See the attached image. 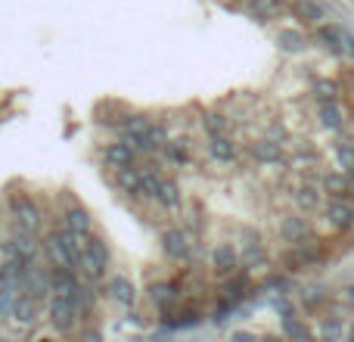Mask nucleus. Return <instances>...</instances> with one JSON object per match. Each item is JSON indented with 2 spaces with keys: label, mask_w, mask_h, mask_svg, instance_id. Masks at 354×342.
<instances>
[{
  "label": "nucleus",
  "mask_w": 354,
  "mask_h": 342,
  "mask_svg": "<svg viewBox=\"0 0 354 342\" xmlns=\"http://www.w3.org/2000/svg\"><path fill=\"white\" fill-rule=\"evenodd\" d=\"M264 137H270V141H286V128H283V125H270L268 131H264Z\"/></svg>",
  "instance_id": "nucleus-33"
},
{
  "label": "nucleus",
  "mask_w": 354,
  "mask_h": 342,
  "mask_svg": "<svg viewBox=\"0 0 354 342\" xmlns=\"http://www.w3.org/2000/svg\"><path fill=\"white\" fill-rule=\"evenodd\" d=\"M78 314H81V308H78V299H75V296L53 293V299H50V321H53L56 330H68Z\"/></svg>",
  "instance_id": "nucleus-3"
},
{
  "label": "nucleus",
  "mask_w": 354,
  "mask_h": 342,
  "mask_svg": "<svg viewBox=\"0 0 354 342\" xmlns=\"http://www.w3.org/2000/svg\"><path fill=\"white\" fill-rule=\"evenodd\" d=\"M208 153H212L218 162H233L236 159V147H233L224 134H214L212 141H208Z\"/></svg>",
  "instance_id": "nucleus-19"
},
{
  "label": "nucleus",
  "mask_w": 354,
  "mask_h": 342,
  "mask_svg": "<svg viewBox=\"0 0 354 342\" xmlns=\"http://www.w3.org/2000/svg\"><path fill=\"white\" fill-rule=\"evenodd\" d=\"M336 159H339V168L342 171L354 168V143L351 141H339L336 143Z\"/></svg>",
  "instance_id": "nucleus-24"
},
{
  "label": "nucleus",
  "mask_w": 354,
  "mask_h": 342,
  "mask_svg": "<svg viewBox=\"0 0 354 342\" xmlns=\"http://www.w3.org/2000/svg\"><path fill=\"white\" fill-rule=\"evenodd\" d=\"M317 118H320V125H324L326 131H339V128H342V109L336 106V100H333V103H324V106H320Z\"/></svg>",
  "instance_id": "nucleus-21"
},
{
  "label": "nucleus",
  "mask_w": 354,
  "mask_h": 342,
  "mask_svg": "<svg viewBox=\"0 0 354 342\" xmlns=\"http://www.w3.org/2000/svg\"><path fill=\"white\" fill-rule=\"evenodd\" d=\"M10 208H12V215H16V227L37 233V227H41V208H37L28 196H25V193H12L10 196Z\"/></svg>",
  "instance_id": "nucleus-4"
},
{
  "label": "nucleus",
  "mask_w": 354,
  "mask_h": 342,
  "mask_svg": "<svg viewBox=\"0 0 354 342\" xmlns=\"http://www.w3.org/2000/svg\"><path fill=\"white\" fill-rule=\"evenodd\" d=\"M153 199H159L168 212H177L180 208V190H177L174 181H159V190H156Z\"/></svg>",
  "instance_id": "nucleus-18"
},
{
  "label": "nucleus",
  "mask_w": 354,
  "mask_h": 342,
  "mask_svg": "<svg viewBox=\"0 0 354 342\" xmlns=\"http://www.w3.org/2000/svg\"><path fill=\"white\" fill-rule=\"evenodd\" d=\"M62 227L78 233V237H87V231H91V215H87L84 208H68L66 218H62Z\"/></svg>",
  "instance_id": "nucleus-17"
},
{
  "label": "nucleus",
  "mask_w": 354,
  "mask_h": 342,
  "mask_svg": "<svg viewBox=\"0 0 354 342\" xmlns=\"http://www.w3.org/2000/svg\"><path fill=\"white\" fill-rule=\"evenodd\" d=\"M348 336H351V339H354V327H351V333H348Z\"/></svg>",
  "instance_id": "nucleus-36"
},
{
  "label": "nucleus",
  "mask_w": 354,
  "mask_h": 342,
  "mask_svg": "<svg viewBox=\"0 0 354 342\" xmlns=\"http://www.w3.org/2000/svg\"><path fill=\"white\" fill-rule=\"evenodd\" d=\"M115 183L124 190V193H140V168H131V165H124V168H115Z\"/></svg>",
  "instance_id": "nucleus-20"
},
{
  "label": "nucleus",
  "mask_w": 354,
  "mask_h": 342,
  "mask_svg": "<svg viewBox=\"0 0 354 342\" xmlns=\"http://www.w3.org/2000/svg\"><path fill=\"white\" fill-rule=\"evenodd\" d=\"M106 165L109 168H124V165H131V162H134V147H131L128 141H115V143H109V147H106Z\"/></svg>",
  "instance_id": "nucleus-11"
},
{
  "label": "nucleus",
  "mask_w": 354,
  "mask_h": 342,
  "mask_svg": "<svg viewBox=\"0 0 354 342\" xmlns=\"http://www.w3.org/2000/svg\"><path fill=\"white\" fill-rule=\"evenodd\" d=\"M292 165H317V153H299L292 159Z\"/></svg>",
  "instance_id": "nucleus-34"
},
{
  "label": "nucleus",
  "mask_w": 354,
  "mask_h": 342,
  "mask_svg": "<svg viewBox=\"0 0 354 342\" xmlns=\"http://www.w3.org/2000/svg\"><path fill=\"white\" fill-rule=\"evenodd\" d=\"M314 97H317L320 103H333V100L339 97V84L336 81H317V84H314Z\"/></svg>",
  "instance_id": "nucleus-27"
},
{
  "label": "nucleus",
  "mask_w": 354,
  "mask_h": 342,
  "mask_svg": "<svg viewBox=\"0 0 354 342\" xmlns=\"http://www.w3.org/2000/svg\"><path fill=\"white\" fill-rule=\"evenodd\" d=\"M162 156H165L168 162H174V165H187V162H189L187 143H171V141H168L165 147H162Z\"/></svg>",
  "instance_id": "nucleus-23"
},
{
  "label": "nucleus",
  "mask_w": 354,
  "mask_h": 342,
  "mask_svg": "<svg viewBox=\"0 0 354 342\" xmlns=\"http://www.w3.org/2000/svg\"><path fill=\"white\" fill-rule=\"evenodd\" d=\"M149 128H153V125H149L143 116H128V118H122V134H147Z\"/></svg>",
  "instance_id": "nucleus-25"
},
{
  "label": "nucleus",
  "mask_w": 354,
  "mask_h": 342,
  "mask_svg": "<svg viewBox=\"0 0 354 342\" xmlns=\"http://www.w3.org/2000/svg\"><path fill=\"white\" fill-rule=\"evenodd\" d=\"M324 215H326V221H330L333 227H339V231L354 227V208L348 206V199H330L324 206Z\"/></svg>",
  "instance_id": "nucleus-5"
},
{
  "label": "nucleus",
  "mask_w": 354,
  "mask_h": 342,
  "mask_svg": "<svg viewBox=\"0 0 354 342\" xmlns=\"http://www.w3.org/2000/svg\"><path fill=\"white\" fill-rule=\"evenodd\" d=\"M84 237H78V233L72 231H56L53 237L47 240V249H50V258H53V264H59V268H81V252H84L87 243H81Z\"/></svg>",
  "instance_id": "nucleus-1"
},
{
  "label": "nucleus",
  "mask_w": 354,
  "mask_h": 342,
  "mask_svg": "<svg viewBox=\"0 0 354 342\" xmlns=\"http://www.w3.org/2000/svg\"><path fill=\"white\" fill-rule=\"evenodd\" d=\"M19 293H22V287H19V283H0V318L12 314V305H16Z\"/></svg>",
  "instance_id": "nucleus-22"
},
{
  "label": "nucleus",
  "mask_w": 354,
  "mask_h": 342,
  "mask_svg": "<svg viewBox=\"0 0 354 342\" xmlns=\"http://www.w3.org/2000/svg\"><path fill=\"white\" fill-rule=\"evenodd\" d=\"M295 206H299L301 212H317V208H324V193H320L314 183H301V187L295 190Z\"/></svg>",
  "instance_id": "nucleus-15"
},
{
  "label": "nucleus",
  "mask_w": 354,
  "mask_h": 342,
  "mask_svg": "<svg viewBox=\"0 0 354 342\" xmlns=\"http://www.w3.org/2000/svg\"><path fill=\"white\" fill-rule=\"evenodd\" d=\"M149 299H153L156 305L162 308V314L168 318V312H171L177 302V287H171V283H156V287L149 289Z\"/></svg>",
  "instance_id": "nucleus-16"
},
{
  "label": "nucleus",
  "mask_w": 354,
  "mask_h": 342,
  "mask_svg": "<svg viewBox=\"0 0 354 342\" xmlns=\"http://www.w3.org/2000/svg\"><path fill=\"white\" fill-rule=\"evenodd\" d=\"M205 131H208V137H214V134H227V118L221 116V112H212V116H205Z\"/></svg>",
  "instance_id": "nucleus-28"
},
{
  "label": "nucleus",
  "mask_w": 354,
  "mask_h": 342,
  "mask_svg": "<svg viewBox=\"0 0 354 342\" xmlns=\"http://www.w3.org/2000/svg\"><path fill=\"white\" fill-rule=\"evenodd\" d=\"M37 312H41V299L31 293H19L16 305H12V321H19V324H35Z\"/></svg>",
  "instance_id": "nucleus-7"
},
{
  "label": "nucleus",
  "mask_w": 354,
  "mask_h": 342,
  "mask_svg": "<svg viewBox=\"0 0 354 342\" xmlns=\"http://www.w3.org/2000/svg\"><path fill=\"white\" fill-rule=\"evenodd\" d=\"M308 221L299 218V215H289V218L280 221V237L286 240V243H301V240H308Z\"/></svg>",
  "instance_id": "nucleus-12"
},
{
  "label": "nucleus",
  "mask_w": 354,
  "mask_h": 342,
  "mask_svg": "<svg viewBox=\"0 0 354 342\" xmlns=\"http://www.w3.org/2000/svg\"><path fill=\"white\" fill-rule=\"evenodd\" d=\"M106 264H109V249L103 240H87L84 252H81V274L87 280H103Z\"/></svg>",
  "instance_id": "nucleus-2"
},
{
  "label": "nucleus",
  "mask_w": 354,
  "mask_h": 342,
  "mask_svg": "<svg viewBox=\"0 0 354 342\" xmlns=\"http://www.w3.org/2000/svg\"><path fill=\"white\" fill-rule=\"evenodd\" d=\"M320 41H326V47H333L339 53V50H342V31L339 28H326V25H320Z\"/></svg>",
  "instance_id": "nucleus-30"
},
{
  "label": "nucleus",
  "mask_w": 354,
  "mask_h": 342,
  "mask_svg": "<svg viewBox=\"0 0 354 342\" xmlns=\"http://www.w3.org/2000/svg\"><path fill=\"white\" fill-rule=\"evenodd\" d=\"M252 156H255V162H261V165H277V162H283V143L264 137V141L252 143Z\"/></svg>",
  "instance_id": "nucleus-8"
},
{
  "label": "nucleus",
  "mask_w": 354,
  "mask_h": 342,
  "mask_svg": "<svg viewBox=\"0 0 354 342\" xmlns=\"http://www.w3.org/2000/svg\"><path fill=\"white\" fill-rule=\"evenodd\" d=\"M212 264H214V271H218L221 277H230V274H236V268L243 262H239V252L233 249L230 243H221L218 249H214V255H212Z\"/></svg>",
  "instance_id": "nucleus-6"
},
{
  "label": "nucleus",
  "mask_w": 354,
  "mask_h": 342,
  "mask_svg": "<svg viewBox=\"0 0 354 342\" xmlns=\"http://www.w3.org/2000/svg\"><path fill=\"white\" fill-rule=\"evenodd\" d=\"M320 183H324V190L333 196V199H348V196L354 193L351 190V181L345 171H330V174L320 177Z\"/></svg>",
  "instance_id": "nucleus-10"
},
{
  "label": "nucleus",
  "mask_w": 354,
  "mask_h": 342,
  "mask_svg": "<svg viewBox=\"0 0 354 342\" xmlns=\"http://www.w3.org/2000/svg\"><path fill=\"white\" fill-rule=\"evenodd\" d=\"M320 333H324V336H330V339H339L345 330H342V324H339V321H326V324L320 327Z\"/></svg>",
  "instance_id": "nucleus-32"
},
{
  "label": "nucleus",
  "mask_w": 354,
  "mask_h": 342,
  "mask_svg": "<svg viewBox=\"0 0 354 342\" xmlns=\"http://www.w3.org/2000/svg\"><path fill=\"white\" fill-rule=\"evenodd\" d=\"M109 299L115 302L118 308H131L137 302V289L131 287L124 277H115V280H109Z\"/></svg>",
  "instance_id": "nucleus-14"
},
{
  "label": "nucleus",
  "mask_w": 354,
  "mask_h": 342,
  "mask_svg": "<svg viewBox=\"0 0 354 342\" xmlns=\"http://www.w3.org/2000/svg\"><path fill=\"white\" fill-rule=\"evenodd\" d=\"M283 330L289 333V336H299V339H305V336H311V330H308L305 324H301V321H295L292 314H289L286 321H283Z\"/></svg>",
  "instance_id": "nucleus-31"
},
{
  "label": "nucleus",
  "mask_w": 354,
  "mask_h": 342,
  "mask_svg": "<svg viewBox=\"0 0 354 342\" xmlns=\"http://www.w3.org/2000/svg\"><path fill=\"white\" fill-rule=\"evenodd\" d=\"M277 41L283 44V50H301V44H305V37L299 35V31H292V28H286V31H280V37H277Z\"/></svg>",
  "instance_id": "nucleus-29"
},
{
  "label": "nucleus",
  "mask_w": 354,
  "mask_h": 342,
  "mask_svg": "<svg viewBox=\"0 0 354 342\" xmlns=\"http://www.w3.org/2000/svg\"><path fill=\"white\" fill-rule=\"evenodd\" d=\"M342 299H345V302H348V305L354 308V287H348V289H345V293H342Z\"/></svg>",
  "instance_id": "nucleus-35"
},
{
  "label": "nucleus",
  "mask_w": 354,
  "mask_h": 342,
  "mask_svg": "<svg viewBox=\"0 0 354 342\" xmlns=\"http://www.w3.org/2000/svg\"><path fill=\"white\" fill-rule=\"evenodd\" d=\"M50 283H53V293H62V296H75L81 289V280H78V274H75V268H59V264H56V271L50 274Z\"/></svg>",
  "instance_id": "nucleus-9"
},
{
  "label": "nucleus",
  "mask_w": 354,
  "mask_h": 342,
  "mask_svg": "<svg viewBox=\"0 0 354 342\" xmlns=\"http://www.w3.org/2000/svg\"><path fill=\"white\" fill-rule=\"evenodd\" d=\"M162 246H165L168 258H174V262H183V258L189 255V240L183 231H168L165 237H162Z\"/></svg>",
  "instance_id": "nucleus-13"
},
{
  "label": "nucleus",
  "mask_w": 354,
  "mask_h": 342,
  "mask_svg": "<svg viewBox=\"0 0 354 342\" xmlns=\"http://www.w3.org/2000/svg\"><path fill=\"white\" fill-rule=\"evenodd\" d=\"M295 12L305 16L308 22H320V19H324V10H320L314 0H295Z\"/></svg>",
  "instance_id": "nucleus-26"
}]
</instances>
